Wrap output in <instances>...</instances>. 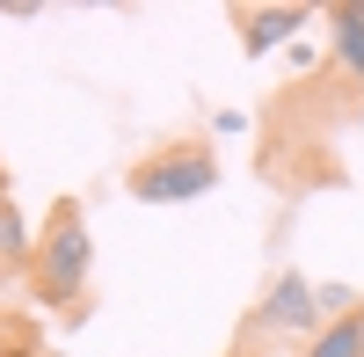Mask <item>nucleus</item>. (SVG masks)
Returning <instances> with one entry per match:
<instances>
[{"instance_id": "nucleus-1", "label": "nucleus", "mask_w": 364, "mask_h": 357, "mask_svg": "<svg viewBox=\"0 0 364 357\" xmlns=\"http://www.w3.org/2000/svg\"><path fill=\"white\" fill-rule=\"evenodd\" d=\"M22 277H29V292H37L51 314H80L87 307V284H95V233H87L80 197H58L51 212H44Z\"/></svg>"}, {"instance_id": "nucleus-2", "label": "nucleus", "mask_w": 364, "mask_h": 357, "mask_svg": "<svg viewBox=\"0 0 364 357\" xmlns=\"http://www.w3.org/2000/svg\"><path fill=\"white\" fill-rule=\"evenodd\" d=\"M124 190L139 204H190V197H211L219 190V154L204 139H175V146H154L146 161L124 168Z\"/></svg>"}, {"instance_id": "nucleus-3", "label": "nucleus", "mask_w": 364, "mask_h": 357, "mask_svg": "<svg viewBox=\"0 0 364 357\" xmlns=\"http://www.w3.org/2000/svg\"><path fill=\"white\" fill-rule=\"evenodd\" d=\"M321 336V307H314V277L306 270H277L262 284V299L248 307V321H240V357L248 350H269V343H299L306 350Z\"/></svg>"}, {"instance_id": "nucleus-4", "label": "nucleus", "mask_w": 364, "mask_h": 357, "mask_svg": "<svg viewBox=\"0 0 364 357\" xmlns=\"http://www.w3.org/2000/svg\"><path fill=\"white\" fill-rule=\"evenodd\" d=\"M306 22H314L306 8H233V29H240V58H262V51L291 44Z\"/></svg>"}, {"instance_id": "nucleus-5", "label": "nucleus", "mask_w": 364, "mask_h": 357, "mask_svg": "<svg viewBox=\"0 0 364 357\" xmlns=\"http://www.w3.org/2000/svg\"><path fill=\"white\" fill-rule=\"evenodd\" d=\"M29 248H37V233H29L15 190L0 183V277H22V270H29Z\"/></svg>"}, {"instance_id": "nucleus-6", "label": "nucleus", "mask_w": 364, "mask_h": 357, "mask_svg": "<svg viewBox=\"0 0 364 357\" xmlns=\"http://www.w3.org/2000/svg\"><path fill=\"white\" fill-rule=\"evenodd\" d=\"M328 44H336L343 73L357 80V95H364V8H328Z\"/></svg>"}, {"instance_id": "nucleus-7", "label": "nucleus", "mask_w": 364, "mask_h": 357, "mask_svg": "<svg viewBox=\"0 0 364 357\" xmlns=\"http://www.w3.org/2000/svg\"><path fill=\"white\" fill-rule=\"evenodd\" d=\"M299 357H364V307L343 321H321V336L299 350Z\"/></svg>"}, {"instance_id": "nucleus-8", "label": "nucleus", "mask_w": 364, "mask_h": 357, "mask_svg": "<svg viewBox=\"0 0 364 357\" xmlns=\"http://www.w3.org/2000/svg\"><path fill=\"white\" fill-rule=\"evenodd\" d=\"M22 336H29V329H22V321L8 314V329H0V357H8V343H22Z\"/></svg>"}, {"instance_id": "nucleus-9", "label": "nucleus", "mask_w": 364, "mask_h": 357, "mask_svg": "<svg viewBox=\"0 0 364 357\" xmlns=\"http://www.w3.org/2000/svg\"><path fill=\"white\" fill-rule=\"evenodd\" d=\"M357 124H364V95H357Z\"/></svg>"}]
</instances>
